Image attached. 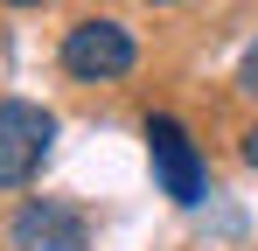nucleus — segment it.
I'll return each mask as SVG.
<instances>
[{
	"label": "nucleus",
	"instance_id": "nucleus-1",
	"mask_svg": "<svg viewBox=\"0 0 258 251\" xmlns=\"http://www.w3.org/2000/svg\"><path fill=\"white\" fill-rule=\"evenodd\" d=\"M56 63H63V77H77V84H119V77H133V63H140V42H133L126 21L84 14V21L63 28Z\"/></svg>",
	"mask_w": 258,
	"mask_h": 251
},
{
	"label": "nucleus",
	"instance_id": "nucleus-2",
	"mask_svg": "<svg viewBox=\"0 0 258 251\" xmlns=\"http://www.w3.org/2000/svg\"><path fill=\"white\" fill-rule=\"evenodd\" d=\"M140 140H147V161H154V181H161V196H168V203L196 209L203 196H210V167H203L196 140H188V126L174 119V112H147Z\"/></svg>",
	"mask_w": 258,
	"mask_h": 251
},
{
	"label": "nucleus",
	"instance_id": "nucleus-3",
	"mask_svg": "<svg viewBox=\"0 0 258 251\" xmlns=\"http://www.w3.org/2000/svg\"><path fill=\"white\" fill-rule=\"evenodd\" d=\"M56 147V112L35 98H0V189H28Z\"/></svg>",
	"mask_w": 258,
	"mask_h": 251
},
{
	"label": "nucleus",
	"instance_id": "nucleus-4",
	"mask_svg": "<svg viewBox=\"0 0 258 251\" xmlns=\"http://www.w3.org/2000/svg\"><path fill=\"white\" fill-rule=\"evenodd\" d=\"M7 244L14 251H84L91 244V216L77 203H56V196H28L7 216Z\"/></svg>",
	"mask_w": 258,
	"mask_h": 251
},
{
	"label": "nucleus",
	"instance_id": "nucleus-5",
	"mask_svg": "<svg viewBox=\"0 0 258 251\" xmlns=\"http://www.w3.org/2000/svg\"><path fill=\"white\" fill-rule=\"evenodd\" d=\"M237 91H244V98H258V42L244 49V63H237Z\"/></svg>",
	"mask_w": 258,
	"mask_h": 251
},
{
	"label": "nucleus",
	"instance_id": "nucleus-6",
	"mask_svg": "<svg viewBox=\"0 0 258 251\" xmlns=\"http://www.w3.org/2000/svg\"><path fill=\"white\" fill-rule=\"evenodd\" d=\"M237 154H244V167H258V126L244 133V140H237Z\"/></svg>",
	"mask_w": 258,
	"mask_h": 251
},
{
	"label": "nucleus",
	"instance_id": "nucleus-7",
	"mask_svg": "<svg viewBox=\"0 0 258 251\" xmlns=\"http://www.w3.org/2000/svg\"><path fill=\"white\" fill-rule=\"evenodd\" d=\"M0 7H49V0H0Z\"/></svg>",
	"mask_w": 258,
	"mask_h": 251
},
{
	"label": "nucleus",
	"instance_id": "nucleus-8",
	"mask_svg": "<svg viewBox=\"0 0 258 251\" xmlns=\"http://www.w3.org/2000/svg\"><path fill=\"white\" fill-rule=\"evenodd\" d=\"M154 7H174V0H154Z\"/></svg>",
	"mask_w": 258,
	"mask_h": 251
}]
</instances>
